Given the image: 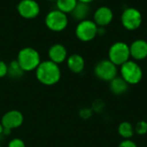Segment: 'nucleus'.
Here are the masks:
<instances>
[{
    "label": "nucleus",
    "instance_id": "obj_1",
    "mask_svg": "<svg viewBox=\"0 0 147 147\" xmlns=\"http://www.w3.org/2000/svg\"><path fill=\"white\" fill-rule=\"evenodd\" d=\"M34 71L37 80L46 86L55 85L61 78L59 65L49 59L41 61Z\"/></svg>",
    "mask_w": 147,
    "mask_h": 147
},
{
    "label": "nucleus",
    "instance_id": "obj_2",
    "mask_svg": "<svg viewBox=\"0 0 147 147\" xmlns=\"http://www.w3.org/2000/svg\"><path fill=\"white\" fill-rule=\"evenodd\" d=\"M16 61L24 72L35 71L41 62L39 52L30 47H23L18 52Z\"/></svg>",
    "mask_w": 147,
    "mask_h": 147
},
{
    "label": "nucleus",
    "instance_id": "obj_3",
    "mask_svg": "<svg viewBox=\"0 0 147 147\" xmlns=\"http://www.w3.org/2000/svg\"><path fill=\"white\" fill-rule=\"evenodd\" d=\"M121 77L129 85L137 84L142 80L143 71L138 63L128 60L121 65Z\"/></svg>",
    "mask_w": 147,
    "mask_h": 147
},
{
    "label": "nucleus",
    "instance_id": "obj_4",
    "mask_svg": "<svg viewBox=\"0 0 147 147\" xmlns=\"http://www.w3.org/2000/svg\"><path fill=\"white\" fill-rule=\"evenodd\" d=\"M67 14L59 10L53 9L49 11L45 17V24L48 29L53 32H61L68 26Z\"/></svg>",
    "mask_w": 147,
    "mask_h": 147
},
{
    "label": "nucleus",
    "instance_id": "obj_5",
    "mask_svg": "<svg viewBox=\"0 0 147 147\" xmlns=\"http://www.w3.org/2000/svg\"><path fill=\"white\" fill-rule=\"evenodd\" d=\"M129 46L123 41L114 43L109 50V59L116 66L122 65L130 59Z\"/></svg>",
    "mask_w": 147,
    "mask_h": 147
},
{
    "label": "nucleus",
    "instance_id": "obj_6",
    "mask_svg": "<svg viewBox=\"0 0 147 147\" xmlns=\"http://www.w3.org/2000/svg\"><path fill=\"white\" fill-rule=\"evenodd\" d=\"M98 26L94 21L85 19L78 22L75 29V34L77 38L83 42L91 41L97 35Z\"/></svg>",
    "mask_w": 147,
    "mask_h": 147
},
{
    "label": "nucleus",
    "instance_id": "obj_7",
    "mask_svg": "<svg viewBox=\"0 0 147 147\" xmlns=\"http://www.w3.org/2000/svg\"><path fill=\"white\" fill-rule=\"evenodd\" d=\"M94 72L96 77L100 80L110 82L112 79L117 77L118 70L117 66L109 59H102L96 65Z\"/></svg>",
    "mask_w": 147,
    "mask_h": 147
},
{
    "label": "nucleus",
    "instance_id": "obj_8",
    "mask_svg": "<svg viewBox=\"0 0 147 147\" xmlns=\"http://www.w3.org/2000/svg\"><path fill=\"white\" fill-rule=\"evenodd\" d=\"M121 22L122 26L130 31L138 29L142 23V15L135 8H127L121 14Z\"/></svg>",
    "mask_w": 147,
    "mask_h": 147
},
{
    "label": "nucleus",
    "instance_id": "obj_9",
    "mask_svg": "<svg viewBox=\"0 0 147 147\" xmlns=\"http://www.w3.org/2000/svg\"><path fill=\"white\" fill-rule=\"evenodd\" d=\"M18 14L25 19H34L40 12V7L35 0H21L16 7Z\"/></svg>",
    "mask_w": 147,
    "mask_h": 147
},
{
    "label": "nucleus",
    "instance_id": "obj_10",
    "mask_svg": "<svg viewBox=\"0 0 147 147\" xmlns=\"http://www.w3.org/2000/svg\"><path fill=\"white\" fill-rule=\"evenodd\" d=\"M0 121L3 128L12 131L22 127L24 121V116L21 111L12 109L4 113Z\"/></svg>",
    "mask_w": 147,
    "mask_h": 147
},
{
    "label": "nucleus",
    "instance_id": "obj_11",
    "mask_svg": "<svg viewBox=\"0 0 147 147\" xmlns=\"http://www.w3.org/2000/svg\"><path fill=\"white\" fill-rule=\"evenodd\" d=\"M114 18V13L112 9L107 6L99 7L94 13V22L98 27L108 26Z\"/></svg>",
    "mask_w": 147,
    "mask_h": 147
},
{
    "label": "nucleus",
    "instance_id": "obj_12",
    "mask_svg": "<svg viewBox=\"0 0 147 147\" xmlns=\"http://www.w3.org/2000/svg\"><path fill=\"white\" fill-rule=\"evenodd\" d=\"M48 57L49 60L53 61V63L57 65L62 64L66 61L68 58L67 50L62 44H53L48 50Z\"/></svg>",
    "mask_w": 147,
    "mask_h": 147
},
{
    "label": "nucleus",
    "instance_id": "obj_13",
    "mask_svg": "<svg viewBox=\"0 0 147 147\" xmlns=\"http://www.w3.org/2000/svg\"><path fill=\"white\" fill-rule=\"evenodd\" d=\"M130 56L135 60H143L147 58V41L142 39L134 40L130 46Z\"/></svg>",
    "mask_w": 147,
    "mask_h": 147
},
{
    "label": "nucleus",
    "instance_id": "obj_14",
    "mask_svg": "<svg viewBox=\"0 0 147 147\" xmlns=\"http://www.w3.org/2000/svg\"><path fill=\"white\" fill-rule=\"evenodd\" d=\"M66 65L71 72L78 74L84 71L85 66V61L80 54L73 53L68 56L66 59Z\"/></svg>",
    "mask_w": 147,
    "mask_h": 147
},
{
    "label": "nucleus",
    "instance_id": "obj_15",
    "mask_svg": "<svg viewBox=\"0 0 147 147\" xmlns=\"http://www.w3.org/2000/svg\"><path fill=\"white\" fill-rule=\"evenodd\" d=\"M109 83L110 90L115 95H123L128 90L129 84L121 77H115Z\"/></svg>",
    "mask_w": 147,
    "mask_h": 147
},
{
    "label": "nucleus",
    "instance_id": "obj_16",
    "mask_svg": "<svg viewBox=\"0 0 147 147\" xmlns=\"http://www.w3.org/2000/svg\"><path fill=\"white\" fill-rule=\"evenodd\" d=\"M90 12V8L89 6V3L78 2L76 7L74 8V9L71 14L75 20L81 22L83 20L87 19V16H89Z\"/></svg>",
    "mask_w": 147,
    "mask_h": 147
},
{
    "label": "nucleus",
    "instance_id": "obj_17",
    "mask_svg": "<svg viewBox=\"0 0 147 147\" xmlns=\"http://www.w3.org/2000/svg\"><path fill=\"white\" fill-rule=\"evenodd\" d=\"M118 134L124 140H130L134 134V127L130 122L123 121L118 127Z\"/></svg>",
    "mask_w": 147,
    "mask_h": 147
},
{
    "label": "nucleus",
    "instance_id": "obj_18",
    "mask_svg": "<svg viewBox=\"0 0 147 147\" xmlns=\"http://www.w3.org/2000/svg\"><path fill=\"white\" fill-rule=\"evenodd\" d=\"M24 75V71L21 68L16 60L11 61L8 65V76L12 79H19Z\"/></svg>",
    "mask_w": 147,
    "mask_h": 147
},
{
    "label": "nucleus",
    "instance_id": "obj_19",
    "mask_svg": "<svg viewBox=\"0 0 147 147\" xmlns=\"http://www.w3.org/2000/svg\"><path fill=\"white\" fill-rule=\"evenodd\" d=\"M57 9L68 14L71 13L78 3V0H56Z\"/></svg>",
    "mask_w": 147,
    "mask_h": 147
},
{
    "label": "nucleus",
    "instance_id": "obj_20",
    "mask_svg": "<svg viewBox=\"0 0 147 147\" xmlns=\"http://www.w3.org/2000/svg\"><path fill=\"white\" fill-rule=\"evenodd\" d=\"M134 132L139 135H145L147 134V122L146 121H140L137 122L134 127Z\"/></svg>",
    "mask_w": 147,
    "mask_h": 147
},
{
    "label": "nucleus",
    "instance_id": "obj_21",
    "mask_svg": "<svg viewBox=\"0 0 147 147\" xmlns=\"http://www.w3.org/2000/svg\"><path fill=\"white\" fill-rule=\"evenodd\" d=\"M8 147H26L25 142L20 138H14L8 143Z\"/></svg>",
    "mask_w": 147,
    "mask_h": 147
},
{
    "label": "nucleus",
    "instance_id": "obj_22",
    "mask_svg": "<svg viewBox=\"0 0 147 147\" xmlns=\"http://www.w3.org/2000/svg\"><path fill=\"white\" fill-rule=\"evenodd\" d=\"M8 75V65L3 61L0 60V78H3Z\"/></svg>",
    "mask_w": 147,
    "mask_h": 147
},
{
    "label": "nucleus",
    "instance_id": "obj_23",
    "mask_svg": "<svg viewBox=\"0 0 147 147\" xmlns=\"http://www.w3.org/2000/svg\"><path fill=\"white\" fill-rule=\"evenodd\" d=\"M118 147H138L136 143H134L133 140H124L123 141H121Z\"/></svg>",
    "mask_w": 147,
    "mask_h": 147
},
{
    "label": "nucleus",
    "instance_id": "obj_24",
    "mask_svg": "<svg viewBox=\"0 0 147 147\" xmlns=\"http://www.w3.org/2000/svg\"><path fill=\"white\" fill-rule=\"evenodd\" d=\"M78 2H81V3H90L93 1H95V0H78Z\"/></svg>",
    "mask_w": 147,
    "mask_h": 147
},
{
    "label": "nucleus",
    "instance_id": "obj_25",
    "mask_svg": "<svg viewBox=\"0 0 147 147\" xmlns=\"http://www.w3.org/2000/svg\"><path fill=\"white\" fill-rule=\"evenodd\" d=\"M3 127L1 121H0V135H3Z\"/></svg>",
    "mask_w": 147,
    "mask_h": 147
},
{
    "label": "nucleus",
    "instance_id": "obj_26",
    "mask_svg": "<svg viewBox=\"0 0 147 147\" xmlns=\"http://www.w3.org/2000/svg\"><path fill=\"white\" fill-rule=\"evenodd\" d=\"M48 1H56V0H48Z\"/></svg>",
    "mask_w": 147,
    "mask_h": 147
},
{
    "label": "nucleus",
    "instance_id": "obj_27",
    "mask_svg": "<svg viewBox=\"0 0 147 147\" xmlns=\"http://www.w3.org/2000/svg\"><path fill=\"white\" fill-rule=\"evenodd\" d=\"M0 147H1V144H0Z\"/></svg>",
    "mask_w": 147,
    "mask_h": 147
}]
</instances>
